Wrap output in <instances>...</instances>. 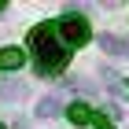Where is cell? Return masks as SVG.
Returning <instances> with one entry per match:
<instances>
[{"mask_svg":"<svg viewBox=\"0 0 129 129\" xmlns=\"http://www.w3.org/2000/svg\"><path fill=\"white\" fill-rule=\"evenodd\" d=\"M30 52L37 63V74H44V78H55L70 67V48L59 41L55 22H37L30 30Z\"/></svg>","mask_w":129,"mask_h":129,"instance_id":"obj_1","label":"cell"},{"mask_svg":"<svg viewBox=\"0 0 129 129\" xmlns=\"http://www.w3.org/2000/svg\"><path fill=\"white\" fill-rule=\"evenodd\" d=\"M55 33H59V41L67 44V48H85L92 41V26L85 15H78V11H67L59 22H55Z\"/></svg>","mask_w":129,"mask_h":129,"instance_id":"obj_2","label":"cell"},{"mask_svg":"<svg viewBox=\"0 0 129 129\" xmlns=\"http://www.w3.org/2000/svg\"><path fill=\"white\" fill-rule=\"evenodd\" d=\"M26 67V52L19 44H8V48H0V70L4 74H15V70Z\"/></svg>","mask_w":129,"mask_h":129,"instance_id":"obj_3","label":"cell"},{"mask_svg":"<svg viewBox=\"0 0 129 129\" xmlns=\"http://www.w3.org/2000/svg\"><path fill=\"white\" fill-rule=\"evenodd\" d=\"M67 111V118L74 122V125H96V111L89 107V103H70V107H63Z\"/></svg>","mask_w":129,"mask_h":129,"instance_id":"obj_4","label":"cell"},{"mask_svg":"<svg viewBox=\"0 0 129 129\" xmlns=\"http://www.w3.org/2000/svg\"><path fill=\"white\" fill-rule=\"evenodd\" d=\"M100 52L103 55H129V41L118 37V33H103L100 37Z\"/></svg>","mask_w":129,"mask_h":129,"instance_id":"obj_5","label":"cell"},{"mask_svg":"<svg viewBox=\"0 0 129 129\" xmlns=\"http://www.w3.org/2000/svg\"><path fill=\"white\" fill-rule=\"evenodd\" d=\"M26 96V85H22V78L15 81V78H4L0 81V100H8V103H15V100H22Z\"/></svg>","mask_w":129,"mask_h":129,"instance_id":"obj_6","label":"cell"},{"mask_svg":"<svg viewBox=\"0 0 129 129\" xmlns=\"http://www.w3.org/2000/svg\"><path fill=\"white\" fill-rule=\"evenodd\" d=\"M59 111H63L59 96H44V100H41V103H37V114H41V118H55Z\"/></svg>","mask_w":129,"mask_h":129,"instance_id":"obj_7","label":"cell"},{"mask_svg":"<svg viewBox=\"0 0 129 129\" xmlns=\"http://www.w3.org/2000/svg\"><path fill=\"white\" fill-rule=\"evenodd\" d=\"M96 129H114V125H111L107 114H96Z\"/></svg>","mask_w":129,"mask_h":129,"instance_id":"obj_8","label":"cell"},{"mask_svg":"<svg viewBox=\"0 0 129 129\" xmlns=\"http://www.w3.org/2000/svg\"><path fill=\"white\" fill-rule=\"evenodd\" d=\"M125 96H129V81H125Z\"/></svg>","mask_w":129,"mask_h":129,"instance_id":"obj_9","label":"cell"},{"mask_svg":"<svg viewBox=\"0 0 129 129\" xmlns=\"http://www.w3.org/2000/svg\"><path fill=\"white\" fill-rule=\"evenodd\" d=\"M0 8H4V0H0Z\"/></svg>","mask_w":129,"mask_h":129,"instance_id":"obj_10","label":"cell"},{"mask_svg":"<svg viewBox=\"0 0 129 129\" xmlns=\"http://www.w3.org/2000/svg\"><path fill=\"white\" fill-rule=\"evenodd\" d=\"M0 129H4V122H0Z\"/></svg>","mask_w":129,"mask_h":129,"instance_id":"obj_11","label":"cell"}]
</instances>
